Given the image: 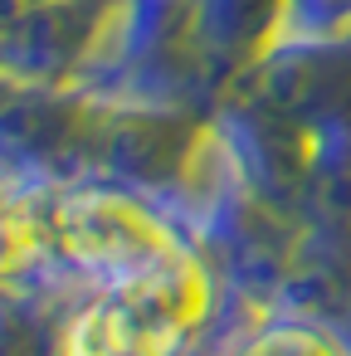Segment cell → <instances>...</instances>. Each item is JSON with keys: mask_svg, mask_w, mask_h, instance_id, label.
Instances as JSON below:
<instances>
[{"mask_svg": "<svg viewBox=\"0 0 351 356\" xmlns=\"http://www.w3.org/2000/svg\"><path fill=\"white\" fill-rule=\"evenodd\" d=\"M249 356H332V351L317 337H307V332H278V337L259 341Z\"/></svg>", "mask_w": 351, "mask_h": 356, "instance_id": "cell-2", "label": "cell"}, {"mask_svg": "<svg viewBox=\"0 0 351 356\" xmlns=\"http://www.w3.org/2000/svg\"><path fill=\"white\" fill-rule=\"evenodd\" d=\"M59 244L103 273H117L122 288L156 278L166 264H176L171 239L161 234V225L152 215H142L137 205L117 200V195H74L59 205L54 215Z\"/></svg>", "mask_w": 351, "mask_h": 356, "instance_id": "cell-1", "label": "cell"}]
</instances>
